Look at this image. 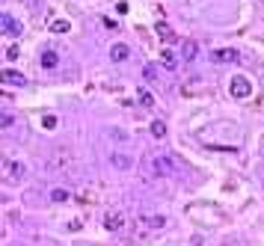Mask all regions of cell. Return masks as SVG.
I'll return each mask as SVG.
<instances>
[{"mask_svg": "<svg viewBox=\"0 0 264 246\" xmlns=\"http://www.w3.org/2000/svg\"><path fill=\"white\" fill-rule=\"evenodd\" d=\"M142 223H145L148 228H163V226H166V220H163V217H145Z\"/></svg>", "mask_w": 264, "mask_h": 246, "instance_id": "13", "label": "cell"}, {"mask_svg": "<svg viewBox=\"0 0 264 246\" xmlns=\"http://www.w3.org/2000/svg\"><path fill=\"white\" fill-rule=\"evenodd\" d=\"M128 54H131V48H128V45H122V42H116V45H113V48H110V57H113V59H116V62H122V59H128Z\"/></svg>", "mask_w": 264, "mask_h": 246, "instance_id": "6", "label": "cell"}, {"mask_svg": "<svg viewBox=\"0 0 264 246\" xmlns=\"http://www.w3.org/2000/svg\"><path fill=\"white\" fill-rule=\"evenodd\" d=\"M161 62H163L166 68H175V65H178V57H175L172 51H163V54H161Z\"/></svg>", "mask_w": 264, "mask_h": 246, "instance_id": "12", "label": "cell"}, {"mask_svg": "<svg viewBox=\"0 0 264 246\" xmlns=\"http://www.w3.org/2000/svg\"><path fill=\"white\" fill-rule=\"evenodd\" d=\"M152 133H155L158 139H161V136H166V125H163V122H152Z\"/></svg>", "mask_w": 264, "mask_h": 246, "instance_id": "15", "label": "cell"}, {"mask_svg": "<svg viewBox=\"0 0 264 246\" xmlns=\"http://www.w3.org/2000/svg\"><path fill=\"white\" fill-rule=\"evenodd\" d=\"M158 36H161L163 42H175V33H172V27H169V24H163V21H158Z\"/></svg>", "mask_w": 264, "mask_h": 246, "instance_id": "9", "label": "cell"}, {"mask_svg": "<svg viewBox=\"0 0 264 246\" xmlns=\"http://www.w3.org/2000/svg\"><path fill=\"white\" fill-rule=\"evenodd\" d=\"M6 59H18V48H9L6 51Z\"/></svg>", "mask_w": 264, "mask_h": 246, "instance_id": "20", "label": "cell"}, {"mask_svg": "<svg viewBox=\"0 0 264 246\" xmlns=\"http://www.w3.org/2000/svg\"><path fill=\"white\" fill-rule=\"evenodd\" d=\"M68 30H71V24L65 18H54L51 21V33H68Z\"/></svg>", "mask_w": 264, "mask_h": 246, "instance_id": "10", "label": "cell"}, {"mask_svg": "<svg viewBox=\"0 0 264 246\" xmlns=\"http://www.w3.org/2000/svg\"><path fill=\"white\" fill-rule=\"evenodd\" d=\"M51 199H54V202H65V199H68V193H65V190H54V193H51Z\"/></svg>", "mask_w": 264, "mask_h": 246, "instance_id": "19", "label": "cell"}, {"mask_svg": "<svg viewBox=\"0 0 264 246\" xmlns=\"http://www.w3.org/2000/svg\"><path fill=\"white\" fill-rule=\"evenodd\" d=\"M42 125H45L48 131H54V128H57V116H45V119H42Z\"/></svg>", "mask_w": 264, "mask_h": 246, "instance_id": "18", "label": "cell"}, {"mask_svg": "<svg viewBox=\"0 0 264 246\" xmlns=\"http://www.w3.org/2000/svg\"><path fill=\"white\" fill-rule=\"evenodd\" d=\"M229 92H232V98H249V95H252V83H249L246 77H232Z\"/></svg>", "mask_w": 264, "mask_h": 246, "instance_id": "1", "label": "cell"}, {"mask_svg": "<svg viewBox=\"0 0 264 246\" xmlns=\"http://www.w3.org/2000/svg\"><path fill=\"white\" fill-rule=\"evenodd\" d=\"M3 80L12 83V86H24V83H27L24 75H21V72H12V68H6V72H3Z\"/></svg>", "mask_w": 264, "mask_h": 246, "instance_id": "8", "label": "cell"}, {"mask_svg": "<svg viewBox=\"0 0 264 246\" xmlns=\"http://www.w3.org/2000/svg\"><path fill=\"white\" fill-rule=\"evenodd\" d=\"M9 175H12V178H21V175H24V166H21V163H12V166H9Z\"/></svg>", "mask_w": 264, "mask_h": 246, "instance_id": "17", "label": "cell"}, {"mask_svg": "<svg viewBox=\"0 0 264 246\" xmlns=\"http://www.w3.org/2000/svg\"><path fill=\"white\" fill-rule=\"evenodd\" d=\"M238 59H241L238 51H229V48H223V51L214 54V62H238Z\"/></svg>", "mask_w": 264, "mask_h": 246, "instance_id": "7", "label": "cell"}, {"mask_svg": "<svg viewBox=\"0 0 264 246\" xmlns=\"http://www.w3.org/2000/svg\"><path fill=\"white\" fill-rule=\"evenodd\" d=\"M196 54H199V45H196L193 39H184V42H181V57H184V59H196Z\"/></svg>", "mask_w": 264, "mask_h": 246, "instance_id": "4", "label": "cell"}, {"mask_svg": "<svg viewBox=\"0 0 264 246\" xmlns=\"http://www.w3.org/2000/svg\"><path fill=\"white\" fill-rule=\"evenodd\" d=\"M122 223H125V217L119 214V210H110V214L104 217V226H107L110 231H119V228H122Z\"/></svg>", "mask_w": 264, "mask_h": 246, "instance_id": "2", "label": "cell"}, {"mask_svg": "<svg viewBox=\"0 0 264 246\" xmlns=\"http://www.w3.org/2000/svg\"><path fill=\"white\" fill-rule=\"evenodd\" d=\"M140 101H142V107H155V98L148 95L145 89H140Z\"/></svg>", "mask_w": 264, "mask_h": 246, "instance_id": "16", "label": "cell"}, {"mask_svg": "<svg viewBox=\"0 0 264 246\" xmlns=\"http://www.w3.org/2000/svg\"><path fill=\"white\" fill-rule=\"evenodd\" d=\"M113 166L128 169V166H131V157H125V154H113Z\"/></svg>", "mask_w": 264, "mask_h": 246, "instance_id": "14", "label": "cell"}, {"mask_svg": "<svg viewBox=\"0 0 264 246\" xmlns=\"http://www.w3.org/2000/svg\"><path fill=\"white\" fill-rule=\"evenodd\" d=\"M57 62H60V59H57L54 51H45V54H42V65H45V68H57Z\"/></svg>", "mask_w": 264, "mask_h": 246, "instance_id": "11", "label": "cell"}, {"mask_svg": "<svg viewBox=\"0 0 264 246\" xmlns=\"http://www.w3.org/2000/svg\"><path fill=\"white\" fill-rule=\"evenodd\" d=\"M3 33L6 36H21V24L12 15H3Z\"/></svg>", "mask_w": 264, "mask_h": 246, "instance_id": "5", "label": "cell"}, {"mask_svg": "<svg viewBox=\"0 0 264 246\" xmlns=\"http://www.w3.org/2000/svg\"><path fill=\"white\" fill-rule=\"evenodd\" d=\"M152 166H155V172H161V175H172V172H175V166H172L169 157H155Z\"/></svg>", "mask_w": 264, "mask_h": 246, "instance_id": "3", "label": "cell"}]
</instances>
